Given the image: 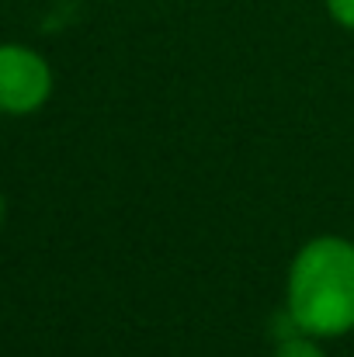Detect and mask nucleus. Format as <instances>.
Listing matches in <instances>:
<instances>
[{
  "mask_svg": "<svg viewBox=\"0 0 354 357\" xmlns=\"http://www.w3.org/2000/svg\"><path fill=\"white\" fill-rule=\"evenodd\" d=\"M288 323L309 337L354 330V243L344 236L309 239L288 271Z\"/></svg>",
  "mask_w": 354,
  "mask_h": 357,
  "instance_id": "f257e3e1",
  "label": "nucleus"
},
{
  "mask_svg": "<svg viewBox=\"0 0 354 357\" xmlns=\"http://www.w3.org/2000/svg\"><path fill=\"white\" fill-rule=\"evenodd\" d=\"M274 357H327L320 351V344H316V337H309V333H292V337H285L281 344H278V351Z\"/></svg>",
  "mask_w": 354,
  "mask_h": 357,
  "instance_id": "7ed1b4c3",
  "label": "nucleus"
},
{
  "mask_svg": "<svg viewBox=\"0 0 354 357\" xmlns=\"http://www.w3.org/2000/svg\"><path fill=\"white\" fill-rule=\"evenodd\" d=\"M0 222H3V195H0Z\"/></svg>",
  "mask_w": 354,
  "mask_h": 357,
  "instance_id": "39448f33",
  "label": "nucleus"
},
{
  "mask_svg": "<svg viewBox=\"0 0 354 357\" xmlns=\"http://www.w3.org/2000/svg\"><path fill=\"white\" fill-rule=\"evenodd\" d=\"M327 10H330V17L337 24H344V28L354 31V0H327Z\"/></svg>",
  "mask_w": 354,
  "mask_h": 357,
  "instance_id": "20e7f679",
  "label": "nucleus"
},
{
  "mask_svg": "<svg viewBox=\"0 0 354 357\" xmlns=\"http://www.w3.org/2000/svg\"><path fill=\"white\" fill-rule=\"evenodd\" d=\"M52 94L49 63L28 45H0V112L31 115Z\"/></svg>",
  "mask_w": 354,
  "mask_h": 357,
  "instance_id": "f03ea898",
  "label": "nucleus"
}]
</instances>
